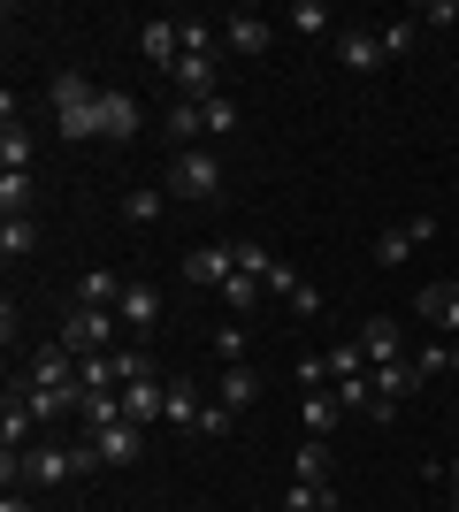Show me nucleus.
<instances>
[{
    "mask_svg": "<svg viewBox=\"0 0 459 512\" xmlns=\"http://www.w3.org/2000/svg\"><path fill=\"white\" fill-rule=\"evenodd\" d=\"M0 512H39V505H31V490H8V497H0Z\"/></svg>",
    "mask_w": 459,
    "mask_h": 512,
    "instance_id": "nucleus-44",
    "label": "nucleus"
},
{
    "mask_svg": "<svg viewBox=\"0 0 459 512\" xmlns=\"http://www.w3.org/2000/svg\"><path fill=\"white\" fill-rule=\"evenodd\" d=\"M337 62L352 69V77H375V69H383V39H375V31H352V23H337Z\"/></svg>",
    "mask_w": 459,
    "mask_h": 512,
    "instance_id": "nucleus-12",
    "label": "nucleus"
},
{
    "mask_svg": "<svg viewBox=\"0 0 459 512\" xmlns=\"http://www.w3.org/2000/svg\"><path fill=\"white\" fill-rule=\"evenodd\" d=\"M161 214H169V192H161V184H138V192H123V222H138V230H146V222H161Z\"/></svg>",
    "mask_w": 459,
    "mask_h": 512,
    "instance_id": "nucleus-27",
    "label": "nucleus"
},
{
    "mask_svg": "<svg viewBox=\"0 0 459 512\" xmlns=\"http://www.w3.org/2000/svg\"><path fill=\"white\" fill-rule=\"evenodd\" d=\"M92 444H100V459H108V467H138V444H146V428H100V436H92Z\"/></svg>",
    "mask_w": 459,
    "mask_h": 512,
    "instance_id": "nucleus-22",
    "label": "nucleus"
},
{
    "mask_svg": "<svg viewBox=\"0 0 459 512\" xmlns=\"http://www.w3.org/2000/svg\"><path fill=\"white\" fill-rule=\"evenodd\" d=\"M46 92H54V130H62L69 146H100V92H108V85H92V77H77V69H62Z\"/></svg>",
    "mask_w": 459,
    "mask_h": 512,
    "instance_id": "nucleus-1",
    "label": "nucleus"
},
{
    "mask_svg": "<svg viewBox=\"0 0 459 512\" xmlns=\"http://www.w3.org/2000/svg\"><path fill=\"white\" fill-rule=\"evenodd\" d=\"M337 421H345V406H337V390H314V398H306V436H329Z\"/></svg>",
    "mask_w": 459,
    "mask_h": 512,
    "instance_id": "nucleus-33",
    "label": "nucleus"
},
{
    "mask_svg": "<svg viewBox=\"0 0 459 512\" xmlns=\"http://www.w3.org/2000/svg\"><path fill=\"white\" fill-rule=\"evenodd\" d=\"M77 306H123V276H115V268H85V283H77Z\"/></svg>",
    "mask_w": 459,
    "mask_h": 512,
    "instance_id": "nucleus-28",
    "label": "nucleus"
},
{
    "mask_svg": "<svg viewBox=\"0 0 459 512\" xmlns=\"http://www.w3.org/2000/svg\"><path fill=\"white\" fill-rule=\"evenodd\" d=\"M23 398H31V413H39V428H54L62 413H77L85 406V390H39L31 375H23Z\"/></svg>",
    "mask_w": 459,
    "mask_h": 512,
    "instance_id": "nucleus-16",
    "label": "nucleus"
},
{
    "mask_svg": "<svg viewBox=\"0 0 459 512\" xmlns=\"http://www.w3.org/2000/svg\"><path fill=\"white\" fill-rule=\"evenodd\" d=\"M337 406H345V413H375V383H368V375L337 383Z\"/></svg>",
    "mask_w": 459,
    "mask_h": 512,
    "instance_id": "nucleus-40",
    "label": "nucleus"
},
{
    "mask_svg": "<svg viewBox=\"0 0 459 512\" xmlns=\"http://www.w3.org/2000/svg\"><path fill=\"white\" fill-rule=\"evenodd\" d=\"M77 421H85V436H100V428H123V390H85Z\"/></svg>",
    "mask_w": 459,
    "mask_h": 512,
    "instance_id": "nucleus-20",
    "label": "nucleus"
},
{
    "mask_svg": "<svg viewBox=\"0 0 459 512\" xmlns=\"http://www.w3.org/2000/svg\"><path fill=\"white\" fill-rule=\"evenodd\" d=\"M115 314H123V329H138V344H146L153 329H161V291H153L146 276L123 283V306H115Z\"/></svg>",
    "mask_w": 459,
    "mask_h": 512,
    "instance_id": "nucleus-13",
    "label": "nucleus"
},
{
    "mask_svg": "<svg viewBox=\"0 0 459 512\" xmlns=\"http://www.w3.org/2000/svg\"><path fill=\"white\" fill-rule=\"evenodd\" d=\"M31 444H46L39 413H31V398H23V375H8V398H0V451H31Z\"/></svg>",
    "mask_w": 459,
    "mask_h": 512,
    "instance_id": "nucleus-5",
    "label": "nucleus"
},
{
    "mask_svg": "<svg viewBox=\"0 0 459 512\" xmlns=\"http://www.w3.org/2000/svg\"><path fill=\"white\" fill-rule=\"evenodd\" d=\"M299 283H306V276H299V268H291V260H276V268H268V291H284V299H291V291H299Z\"/></svg>",
    "mask_w": 459,
    "mask_h": 512,
    "instance_id": "nucleus-42",
    "label": "nucleus"
},
{
    "mask_svg": "<svg viewBox=\"0 0 459 512\" xmlns=\"http://www.w3.org/2000/svg\"><path fill=\"white\" fill-rule=\"evenodd\" d=\"M268 268H276V253H268L261 237H238V276H261L268 283Z\"/></svg>",
    "mask_w": 459,
    "mask_h": 512,
    "instance_id": "nucleus-37",
    "label": "nucleus"
},
{
    "mask_svg": "<svg viewBox=\"0 0 459 512\" xmlns=\"http://www.w3.org/2000/svg\"><path fill=\"white\" fill-rule=\"evenodd\" d=\"M161 192H169V199H184V207H222V161H215L207 146L176 153V161H169V176H161Z\"/></svg>",
    "mask_w": 459,
    "mask_h": 512,
    "instance_id": "nucleus-2",
    "label": "nucleus"
},
{
    "mask_svg": "<svg viewBox=\"0 0 459 512\" xmlns=\"http://www.w3.org/2000/svg\"><path fill=\"white\" fill-rule=\"evenodd\" d=\"M322 360H329V390H337V383H352V375H368V352H360V337H345V344H329Z\"/></svg>",
    "mask_w": 459,
    "mask_h": 512,
    "instance_id": "nucleus-29",
    "label": "nucleus"
},
{
    "mask_svg": "<svg viewBox=\"0 0 459 512\" xmlns=\"http://www.w3.org/2000/svg\"><path fill=\"white\" fill-rule=\"evenodd\" d=\"M23 375H31V383H39V390H85V383H77V352H69L62 337H54V344H39Z\"/></svg>",
    "mask_w": 459,
    "mask_h": 512,
    "instance_id": "nucleus-10",
    "label": "nucleus"
},
{
    "mask_svg": "<svg viewBox=\"0 0 459 512\" xmlns=\"http://www.w3.org/2000/svg\"><path fill=\"white\" fill-rule=\"evenodd\" d=\"M222 306H230V321H245L253 306H261V276H230L222 283Z\"/></svg>",
    "mask_w": 459,
    "mask_h": 512,
    "instance_id": "nucleus-34",
    "label": "nucleus"
},
{
    "mask_svg": "<svg viewBox=\"0 0 459 512\" xmlns=\"http://www.w3.org/2000/svg\"><path fill=\"white\" fill-rule=\"evenodd\" d=\"M0 207H8V214H31V207H39V184H31V176H0Z\"/></svg>",
    "mask_w": 459,
    "mask_h": 512,
    "instance_id": "nucleus-36",
    "label": "nucleus"
},
{
    "mask_svg": "<svg viewBox=\"0 0 459 512\" xmlns=\"http://www.w3.org/2000/svg\"><path fill=\"white\" fill-rule=\"evenodd\" d=\"M31 153H39V146H31V130H23V123L0 130V176H31Z\"/></svg>",
    "mask_w": 459,
    "mask_h": 512,
    "instance_id": "nucleus-26",
    "label": "nucleus"
},
{
    "mask_svg": "<svg viewBox=\"0 0 459 512\" xmlns=\"http://www.w3.org/2000/svg\"><path fill=\"white\" fill-rule=\"evenodd\" d=\"M414 314H421V321H444V329H452V344H459V283H429V291L414 299Z\"/></svg>",
    "mask_w": 459,
    "mask_h": 512,
    "instance_id": "nucleus-18",
    "label": "nucleus"
},
{
    "mask_svg": "<svg viewBox=\"0 0 459 512\" xmlns=\"http://www.w3.org/2000/svg\"><path fill=\"white\" fill-rule=\"evenodd\" d=\"M452 375H459V344H452Z\"/></svg>",
    "mask_w": 459,
    "mask_h": 512,
    "instance_id": "nucleus-46",
    "label": "nucleus"
},
{
    "mask_svg": "<svg viewBox=\"0 0 459 512\" xmlns=\"http://www.w3.org/2000/svg\"><path fill=\"white\" fill-rule=\"evenodd\" d=\"M215 360H222V367L245 360V321H222V329H215Z\"/></svg>",
    "mask_w": 459,
    "mask_h": 512,
    "instance_id": "nucleus-39",
    "label": "nucleus"
},
{
    "mask_svg": "<svg viewBox=\"0 0 459 512\" xmlns=\"http://www.w3.org/2000/svg\"><path fill=\"white\" fill-rule=\"evenodd\" d=\"M199 123H207V138H230V130H238V100H230V92L199 100Z\"/></svg>",
    "mask_w": 459,
    "mask_h": 512,
    "instance_id": "nucleus-32",
    "label": "nucleus"
},
{
    "mask_svg": "<svg viewBox=\"0 0 459 512\" xmlns=\"http://www.w3.org/2000/svg\"><path fill=\"white\" fill-rule=\"evenodd\" d=\"M215 23H222V46L245 54V62H261L268 46H276V23H268L261 8H230V16H215Z\"/></svg>",
    "mask_w": 459,
    "mask_h": 512,
    "instance_id": "nucleus-4",
    "label": "nucleus"
},
{
    "mask_svg": "<svg viewBox=\"0 0 459 512\" xmlns=\"http://www.w3.org/2000/svg\"><path fill=\"white\" fill-rule=\"evenodd\" d=\"M429 237H437V214H406V222H391V230L375 237V260H383V268H398V260H414Z\"/></svg>",
    "mask_w": 459,
    "mask_h": 512,
    "instance_id": "nucleus-7",
    "label": "nucleus"
},
{
    "mask_svg": "<svg viewBox=\"0 0 459 512\" xmlns=\"http://www.w3.org/2000/svg\"><path fill=\"white\" fill-rule=\"evenodd\" d=\"M138 54H146L161 77H176V62H184V31H176V16H146V23H138Z\"/></svg>",
    "mask_w": 459,
    "mask_h": 512,
    "instance_id": "nucleus-9",
    "label": "nucleus"
},
{
    "mask_svg": "<svg viewBox=\"0 0 459 512\" xmlns=\"http://www.w3.org/2000/svg\"><path fill=\"white\" fill-rule=\"evenodd\" d=\"M161 130H169V146H176V153H192L199 138H207V123H199V100H176L169 115H161Z\"/></svg>",
    "mask_w": 459,
    "mask_h": 512,
    "instance_id": "nucleus-21",
    "label": "nucleus"
},
{
    "mask_svg": "<svg viewBox=\"0 0 459 512\" xmlns=\"http://www.w3.org/2000/svg\"><path fill=\"white\" fill-rule=\"evenodd\" d=\"M291 314H299V321H314V314H322V291H314V283H299V291H291Z\"/></svg>",
    "mask_w": 459,
    "mask_h": 512,
    "instance_id": "nucleus-41",
    "label": "nucleus"
},
{
    "mask_svg": "<svg viewBox=\"0 0 459 512\" xmlns=\"http://www.w3.org/2000/svg\"><path fill=\"white\" fill-rule=\"evenodd\" d=\"M375 39H383V62H398V54H414V39H421V16H406V23H383Z\"/></svg>",
    "mask_w": 459,
    "mask_h": 512,
    "instance_id": "nucleus-35",
    "label": "nucleus"
},
{
    "mask_svg": "<svg viewBox=\"0 0 459 512\" xmlns=\"http://www.w3.org/2000/svg\"><path fill=\"white\" fill-rule=\"evenodd\" d=\"M421 23H459V0H429V8H414Z\"/></svg>",
    "mask_w": 459,
    "mask_h": 512,
    "instance_id": "nucleus-43",
    "label": "nucleus"
},
{
    "mask_svg": "<svg viewBox=\"0 0 459 512\" xmlns=\"http://www.w3.org/2000/svg\"><path fill=\"white\" fill-rule=\"evenodd\" d=\"M115 337H123V314L115 306H77L62 329V344L77 352V360H92V352H115Z\"/></svg>",
    "mask_w": 459,
    "mask_h": 512,
    "instance_id": "nucleus-3",
    "label": "nucleus"
},
{
    "mask_svg": "<svg viewBox=\"0 0 459 512\" xmlns=\"http://www.w3.org/2000/svg\"><path fill=\"white\" fill-rule=\"evenodd\" d=\"M131 138H138V100H131V92H100V146H131Z\"/></svg>",
    "mask_w": 459,
    "mask_h": 512,
    "instance_id": "nucleus-11",
    "label": "nucleus"
},
{
    "mask_svg": "<svg viewBox=\"0 0 459 512\" xmlns=\"http://www.w3.org/2000/svg\"><path fill=\"white\" fill-rule=\"evenodd\" d=\"M368 383H375V398H391V406H406L421 390V367L414 360H398V367H368Z\"/></svg>",
    "mask_w": 459,
    "mask_h": 512,
    "instance_id": "nucleus-17",
    "label": "nucleus"
},
{
    "mask_svg": "<svg viewBox=\"0 0 459 512\" xmlns=\"http://www.w3.org/2000/svg\"><path fill=\"white\" fill-rule=\"evenodd\" d=\"M291 482H329V436H306L291 459Z\"/></svg>",
    "mask_w": 459,
    "mask_h": 512,
    "instance_id": "nucleus-31",
    "label": "nucleus"
},
{
    "mask_svg": "<svg viewBox=\"0 0 459 512\" xmlns=\"http://www.w3.org/2000/svg\"><path fill=\"white\" fill-rule=\"evenodd\" d=\"M62 482H77L69 444H31L23 451V490H62Z\"/></svg>",
    "mask_w": 459,
    "mask_h": 512,
    "instance_id": "nucleus-6",
    "label": "nucleus"
},
{
    "mask_svg": "<svg viewBox=\"0 0 459 512\" xmlns=\"http://www.w3.org/2000/svg\"><path fill=\"white\" fill-rule=\"evenodd\" d=\"M0 253L31 260V253H39V222H31V214H0Z\"/></svg>",
    "mask_w": 459,
    "mask_h": 512,
    "instance_id": "nucleus-23",
    "label": "nucleus"
},
{
    "mask_svg": "<svg viewBox=\"0 0 459 512\" xmlns=\"http://www.w3.org/2000/svg\"><path fill=\"white\" fill-rule=\"evenodd\" d=\"M253 398H261V375H253V367H222V375H215V406H230V413H245V406H253Z\"/></svg>",
    "mask_w": 459,
    "mask_h": 512,
    "instance_id": "nucleus-15",
    "label": "nucleus"
},
{
    "mask_svg": "<svg viewBox=\"0 0 459 512\" xmlns=\"http://www.w3.org/2000/svg\"><path fill=\"white\" fill-rule=\"evenodd\" d=\"M199 406H207V398H199V383L169 375V413H161V421H169V428H199Z\"/></svg>",
    "mask_w": 459,
    "mask_h": 512,
    "instance_id": "nucleus-24",
    "label": "nucleus"
},
{
    "mask_svg": "<svg viewBox=\"0 0 459 512\" xmlns=\"http://www.w3.org/2000/svg\"><path fill=\"white\" fill-rule=\"evenodd\" d=\"M169 85L184 92V100H215V92H222V69H215V62H192V54H184Z\"/></svg>",
    "mask_w": 459,
    "mask_h": 512,
    "instance_id": "nucleus-19",
    "label": "nucleus"
},
{
    "mask_svg": "<svg viewBox=\"0 0 459 512\" xmlns=\"http://www.w3.org/2000/svg\"><path fill=\"white\" fill-rule=\"evenodd\" d=\"M230 276H238V245H192L184 253V283L192 291H222Z\"/></svg>",
    "mask_w": 459,
    "mask_h": 512,
    "instance_id": "nucleus-8",
    "label": "nucleus"
},
{
    "mask_svg": "<svg viewBox=\"0 0 459 512\" xmlns=\"http://www.w3.org/2000/svg\"><path fill=\"white\" fill-rule=\"evenodd\" d=\"M452 505H459V459H452Z\"/></svg>",
    "mask_w": 459,
    "mask_h": 512,
    "instance_id": "nucleus-45",
    "label": "nucleus"
},
{
    "mask_svg": "<svg viewBox=\"0 0 459 512\" xmlns=\"http://www.w3.org/2000/svg\"><path fill=\"white\" fill-rule=\"evenodd\" d=\"M360 352H368V367H398L406 360V329H398V321H360Z\"/></svg>",
    "mask_w": 459,
    "mask_h": 512,
    "instance_id": "nucleus-14",
    "label": "nucleus"
},
{
    "mask_svg": "<svg viewBox=\"0 0 459 512\" xmlns=\"http://www.w3.org/2000/svg\"><path fill=\"white\" fill-rule=\"evenodd\" d=\"M276 512H337V490H329V482H291Z\"/></svg>",
    "mask_w": 459,
    "mask_h": 512,
    "instance_id": "nucleus-30",
    "label": "nucleus"
},
{
    "mask_svg": "<svg viewBox=\"0 0 459 512\" xmlns=\"http://www.w3.org/2000/svg\"><path fill=\"white\" fill-rule=\"evenodd\" d=\"M284 23H291V31H306V39H337V16H329L322 0H291Z\"/></svg>",
    "mask_w": 459,
    "mask_h": 512,
    "instance_id": "nucleus-25",
    "label": "nucleus"
},
{
    "mask_svg": "<svg viewBox=\"0 0 459 512\" xmlns=\"http://www.w3.org/2000/svg\"><path fill=\"white\" fill-rule=\"evenodd\" d=\"M230 428H238V413H230V406H215V398H207V406H199V436H207V444H222V436H230Z\"/></svg>",
    "mask_w": 459,
    "mask_h": 512,
    "instance_id": "nucleus-38",
    "label": "nucleus"
}]
</instances>
